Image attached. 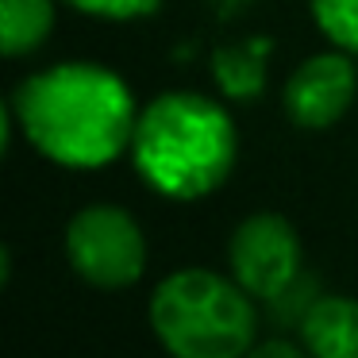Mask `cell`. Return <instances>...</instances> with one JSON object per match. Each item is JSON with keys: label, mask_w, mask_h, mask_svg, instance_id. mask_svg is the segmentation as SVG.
<instances>
[{"label": "cell", "mask_w": 358, "mask_h": 358, "mask_svg": "<svg viewBox=\"0 0 358 358\" xmlns=\"http://www.w3.org/2000/svg\"><path fill=\"white\" fill-rule=\"evenodd\" d=\"M255 296L212 270H178L150 296V327L173 358H243L255 347Z\"/></svg>", "instance_id": "3957f363"}, {"label": "cell", "mask_w": 358, "mask_h": 358, "mask_svg": "<svg viewBox=\"0 0 358 358\" xmlns=\"http://www.w3.org/2000/svg\"><path fill=\"white\" fill-rule=\"evenodd\" d=\"M355 66L343 55H316L289 78L285 112L301 127H327L350 108L355 101Z\"/></svg>", "instance_id": "8992f818"}, {"label": "cell", "mask_w": 358, "mask_h": 358, "mask_svg": "<svg viewBox=\"0 0 358 358\" xmlns=\"http://www.w3.org/2000/svg\"><path fill=\"white\" fill-rule=\"evenodd\" d=\"M320 31L343 50H358V0H312Z\"/></svg>", "instance_id": "9c48e42d"}, {"label": "cell", "mask_w": 358, "mask_h": 358, "mask_svg": "<svg viewBox=\"0 0 358 358\" xmlns=\"http://www.w3.org/2000/svg\"><path fill=\"white\" fill-rule=\"evenodd\" d=\"M16 120L47 158L73 170L104 166L131 143L135 108L116 73L70 62L35 73L16 93Z\"/></svg>", "instance_id": "6da1fadb"}, {"label": "cell", "mask_w": 358, "mask_h": 358, "mask_svg": "<svg viewBox=\"0 0 358 358\" xmlns=\"http://www.w3.org/2000/svg\"><path fill=\"white\" fill-rule=\"evenodd\" d=\"M308 358H358V301L320 296L301 324Z\"/></svg>", "instance_id": "52a82bcc"}, {"label": "cell", "mask_w": 358, "mask_h": 358, "mask_svg": "<svg viewBox=\"0 0 358 358\" xmlns=\"http://www.w3.org/2000/svg\"><path fill=\"white\" fill-rule=\"evenodd\" d=\"M131 155L150 189L173 201H196L231 173L235 127L204 96L166 93L139 116Z\"/></svg>", "instance_id": "7a4b0ae2"}, {"label": "cell", "mask_w": 358, "mask_h": 358, "mask_svg": "<svg viewBox=\"0 0 358 358\" xmlns=\"http://www.w3.org/2000/svg\"><path fill=\"white\" fill-rule=\"evenodd\" d=\"M55 24V4L50 0H0V31H4V55L20 58L31 55Z\"/></svg>", "instance_id": "ba28073f"}, {"label": "cell", "mask_w": 358, "mask_h": 358, "mask_svg": "<svg viewBox=\"0 0 358 358\" xmlns=\"http://www.w3.org/2000/svg\"><path fill=\"white\" fill-rule=\"evenodd\" d=\"M243 358H304V350L289 339H266L258 347H250Z\"/></svg>", "instance_id": "8fae6325"}, {"label": "cell", "mask_w": 358, "mask_h": 358, "mask_svg": "<svg viewBox=\"0 0 358 358\" xmlns=\"http://www.w3.org/2000/svg\"><path fill=\"white\" fill-rule=\"evenodd\" d=\"M231 273L255 301H278L301 278V239L273 212L243 220L231 235Z\"/></svg>", "instance_id": "5b68a950"}, {"label": "cell", "mask_w": 358, "mask_h": 358, "mask_svg": "<svg viewBox=\"0 0 358 358\" xmlns=\"http://www.w3.org/2000/svg\"><path fill=\"white\" fill-rule=\"evenodd\" d=\"M66 255L70 266L96 289H124L143 278L147 243L143 231L124 208L93 204L78 212L66 227Z\"/></svg>", "instance_id": "277c9868"}, {"label": "cell", "mask_w": 358, "mask_h": 358, "mask_svg": "<svg viewBox=\"0 0 358 358\" xmlns=\"http://www.w3.org/2000/svg\"><path fill=\"white\" fill-rule=\"evenodd\" d=\"M70 4L104 20H139V16H150L162 0H70Z\"/></svg>", "instance_id": "30bf717a"}]
</instances>
